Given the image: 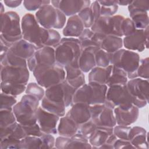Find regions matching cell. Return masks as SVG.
<instances>
[{
  "label": "cell",
  "mask_w": 149,
  "mask_h": 149,
  "mask_svg": "<svg viewBox=\"0 0 149 149\" xmlns=\"http://www.w3.org/2000/svg\"><path fill=\"white\" fill-rule=\"evenodd\" d=\"M21 28L24 40L38 48L51 47L55 48L61 40L60 34L54 29H47L40 25L35 16L25 14L21 20Z\"/></svg>",
  "instance_id": "obj_1"
},
{
  "label": "cell",
  "mask_w": 149,
  "mask_h": 149,
  "mask_svg": "<svg viewBox=\"0 0 149 149\" xmlns=\"http://www.w3.org/2000/svg\"><path fill=\"white\" fill-rule=\"evenodd\" d=\"M54 49L56 63L63 67L69 64H79L83 48L78 38L64 37Z\"/></svg>",
  "instance_id": "obj_2"
},
{
  "label": "cell",
  "mask_w": 149,
  "mask_h": 149,
  "mask_svg": "<svg viewBox=\"0 0 149 149\" xmlns=\"http://www.w3.org/2000/svg\"><path fill=\"white\" fill-rule=\"evenodd\" d=\"M39 101L37 98L31 95L26 94L24 95L20 101L13 107L16 121L23 126L37 123Z\"/></svg>",
  "instance_id": "obj_3"
},
{
  "label": "cell",
  "mask_w": 149,
  "mask_h": 149,
  "mask_svg": "<svg viewBox=\"0 0 149 149\" xmlns=\"http://www.w3.org/2000/svg\"><path fill=\"white\" fill-rule=\"evenodd\" d=\"M108 86L94 82L84 84L76 90L73 97V104L84 102L90 105L104 104L105 101Z\"/></svg>",
  "instance_id": "obj_4"
},
{
  "label": "cell",
  "mask_w": 149,
  "mask_h": 149,
  "mask_svg": "<svg viewBox=\"0 0 149 149\" xmlns=\"http://www.w3.org/2000/svg\"><path fill=\"white\" fill-rule=\"evenodd\" d=\"M33 73L37 83L45 88L61 83L65 80L66 76L64 67L56 62L51 65L38 66Z\"/></svg>",
  "instance_id": "obj_5"
},
{
  "label": "cell",
  "mask_w": 149,
  "mask_h": 149,
  "mask_svg": "<svg viewBox=\"0 0 149 149\" xmlns=\"http://www.w3.org/2000/svg\"><path fill=\"white\" fill-rule=\"evenodd\" d=\"M0 37L12 45L23 38L20 19L19 15L13 11L1 15Z\"/></svg>",
  "instance_id": "obj_6"
},
{
  "label": "cell",
  "mask_w": 149,
  "mask_h": 149,
  "mask_svg": "<svg viewBox=\"0 0 149 149\" xmlns=\"http://www.w3.org/2000/svg\"><path fill=\"white\" fill-rule=\"evenodd\" d=\"M140 60V56L137 52L128 49L121 48L110 53V65L123 69L129 79L137 77L136 72Z\"/></svg>",
  "instance_id": "obj_7"
},
{
  "label": "cell",
  "mask_w": 149,
  "mask_h": 149,
  "mask_svg": "<svg viewBox=\"0 0 149 149\" xmlns=\"http://www.w3.org/2000/svg\"><path fill=\"white\" fill-rule=\"evenodd\" d=\"M35 17L40 25L47 29H62L66 21L65 15L49 4L41 6L36 12Z\"/></svg>",
  "instance_id": "obj_8"
},
{
  "label": "cell",
  "mask_w": 149,
  "mask_h": 149,
  "mask_svg": "<svg viewBox=\"0 0 149 149\" xmlns=\"http://www.w3.org/2000/svg\"><path fill=\"white\" fill-rule=\"evenodd\" d=\"M125 17L117 15L112 16H100L91 27V30L101 36L112 35L119 37H123L122 23Z\"/></svg>",
  "instance_id": "obj_9"
},
{
  "label": "cell",
  "mask_w": 149,
  "mask_h": 149,
  "mask_svg": "<svg viewBox=\"0 0 149 149\" xmlns=\"http://www.w3.org/2000/svg\"><path fill=\"white\" fill-rule=\"evenodd\" d=\"M108 87L105 104L113 109L116 107L123 109H129L132 107L133 97L127 90L126 84Z\"/></svg>",
  "instance_id": "obj_10"
},
{
  "label": "cell",
  "mask_w": 149,
  "mask_h": 149,
  "mask_svg": "<svg viewBox=\"0 0 149 149\" xmlns=\"http://www.w3.org/2000/svg\"><path fill=\"white\" fill-rule=\"evenodd\" d=\"M76 90L66 80L46 89L45 97L48 100L65 105L66 107L73 105V97Z\"/></svg>",
  "instance_id": "obj_11"
},
{
  "label": "cell",
  "mask_w": 149,
  "mask_h": 149,
  "mask_svg": "<svg viewBox=\"0 0 149 149\" xmlns=\"http://www.w3.org/2000/svg\"><path fill=\"white\" fill-rule=\"evenodd\" d=\"M126 86L133 97V105L141 108L147 104L149 93L148 80L140 77L134 78L127 81Z\"/></svg>",
  "instance_id": "obj_12"
},
{
  "label": "cell",
  "mask_w": 149,
  "mask_h": 149,
  "mask_svg": "<svg viewBox=\"0 0 149 149\" xmlns=\"http://www.w3.org/2000/svg\"><path fill=\"white\" fill-rule=\"evenodd\" d=\"M90 108L91 119L97 126L113 127L116 125L113 109L104 103L90 105Z\"/></svg>",
  "instance_id": "obj_13"
},
{
  "label": "cell",
  "mask_w": 149,
  "mask_h": 149,
  "mask_svg": "<svg viewBox=\"0 0 149 149\" xmlns=\"http://www.w3.org/2000/svg\"><path fill=\"white\" fill-rule=\"evenodd\" d=\"M55 62V49L51 47H44L38 48L27 59V67L30 71L33 72L38 66L51 65Z\"/></svg>",
  "instance_id": "obj_14"
},
{
  "label": "cell",
  "mask_w": 149,
  "mask_h": 149,
  "mask_svg": "<svg viewBox=\"0 0 149 149\" xmlns=\"http://www.w3.org/2000/svg\"><path fill=\"white\" fill-rule=\"evenodd\" d=\"M123 40V45L130 51H143L148 48V26L145 29H136L132 34L125 36Z\"/></svg>",
  "instance_id": "obj_15"
},
{
  "label": "cell",
  "mask_w": 149,
  "mask_h": 149,
  "mask_svg": "<svg viewBox=\"0 0 149 149\" xmlns=\"http://www.w3.org/2000/svg\"><path fill=\"white\" fill-rule=\"evenodd\" d=\"M29 76L28 68L1 66V81L27 84Z\"/></svg>",
  "instance_id": "obj_16"
},
{
  "label": "cell",
  "mask_w": 149,
  "mask_h": 149,
  "mask_svg": "<svg viewBox=\"0 0 149 149\" xmlns=\"http://www.w3.org/2000/svg\"><path fill=\"white\" fill-rule=\"evenodd\" d=\"M37 116V123L42 133L51 134L58 133L56 126L59 116L45 110L41 107L38 108Z\"/></svg>",
  "instance_id": "obj_17"
},
{
  "label": "cell",
  "mask_w": 149,
  "mask_h": 149,
  "mask_svg": "<svg viewBox=\"0 0 149 149\" xmlns=\"http://www.w3.org/2000/svg\"><path fill=\"white\" fill-rule=\"evenodd\" d=\"M52 5L60 10L65 16H72L76 15L84 8L90 6V1L81 0H64L51 1Z\"/></svg>",
  "instance_id": "obj_18"
},
{
  "label": "cell",
  "mask_w": 149,
  "mask_h": 149,
  "mask_svg": "<svg viewBox=\"0 0 149 149\" xmlns=\"http://www.w3.org/2000/svg\"><path fill=\"white\" fill-rule=\"evenodd\" d=\"M90 105L84 102H76L72 105L66 115L72 119L79 126L91 119Z\"/></svg>",
  "instance_id": "obj_19"
},
{
  "label": "cell",
  "mask_w": 149,
  "mask_h": 149,
  "mask_svg": "<svg viewBox=\"0 0 149 149\" xmlns=\"http://www.w3.org/2000/svg\"><path fill=\"white\" fill-rule=\"evenodd\" d=\"M113 112L117 125L129 126L138 119L139 109L134 105L129 109H123L116 107L113 109Z\"/></svg>",
  "instance_id": "obj_20"
},
{
  "label": "cell",
  "mask_w": 149,
  "mask_h": 149,
  "mask_svg": "<svg viewBox=\"0 0 149 149\" xmlns=\"http://www.w3.org/2000/svg\"><path fill=\"white\" fill-rule=\"evenodd\" d=\"M38 49L34 44L24 39H21L13 44L9 50L15 55L27 61Z\"/></svg>",
  "instance_id": "obj_21"
},
{
  "label": "cell",
  "mask_w": 149,
  "mask_h": 149,
  "mask_svg": "<svg viewBox=\"0 0 149 149\" xmlns=\"http://www.w3.org/2000/svg\"><path fill=\"white\" fill-rule=\"evenodd\" d=\"M98 48L91 47L83 49L79 59V65L83 73H87L96 66L95 53Z\"/></svg>",
  "instance_id": "obj_22"
},
{
  "label": "cell",
  "mask_w": 149,
  "mask_h": 149,
  "mask_svg": "<svg viewBox=\"0 0 149 149\" xmlns=\"http://www.w3.org/2000/svg\"><path fill=\"white\" fill-rule=\"evenodd\" d=\"M148 133L143 127H131L129 133V140L135 148H148Z\"/></svg>",
  "instance_id": "obj_23"
},
{
  "label": "cell",
  "mask_w": 149,
  "mask_h": 149,
  "mask_svg": "<svg viewBox=\"0 0 149 149\" xmlns=\"http://www.w3.org/2000/svg\"><path fill=\"white\" fill-rule=\"evenodd\" d=\"M81 20L77 15L70 16L63 29V35L66 37H79L84 29Z\"/></svg>",
  "instance_id": "obj_24"
},
{
  "label": "cell",
  "mask_w": 149,
  "mask_h": 149,
  "mask_svg": "<svg viewBox=\"0 0 149 149\" xmlns=\"http://www.w3.org/2000/svg\"><path fill=\"white\" fill-rule=\"evenodd\" d=\"M27 135L23 125L17 121L4 127H0V140L9 138L21 140Z\"/></svg>",
  "instance_id": "obj_25"
},
{
  "label": "cell",
  "mask_w": 149,
  "mask_h": 149,
  "mask_svg": "<svg viewBox=\"0 0 149 149\" xmlns=\"http://www.w3.org/2000/svg\"><path fill=\"white\" fill-rule=\"evenodd\" d=\"M113 127L97 126L92 136L88 139V142L92 148H99L107 141L108 137L113 134Z\"/></svg>",
  "instance_id": "obj_26"
},
{
  "label": "cell",
  "mask_w": 149,
  "mask_h": 149,
  "mask_svg": "<svg viewBox=\"0 0 149 149\" xmlns=\"http://www.w3.org/2000/svg\"><path fill=\"white\" fill-rule=\"evenodd\" d=\"M78 129L79 125L72 119L66 115L59 119L57 132L61 136L71 137L77 132Z\"/></svg>",
  "instance_id": "obj_27"
},
{
  "label": "cell",
  "mask_w": 149,
  "mask_h": 149,
  "mask_svg": "<svg viewBox=\"0 0 149 149\" xmlns=\"http://www.w3.org/2000/svg\"><path fill=\"white\" fill-rule=\"evenodd\" d=\"M104 37H105L94 33L90 29H84L78 39L84 49L91 47L100 48L101 42Z\"/></svg>",
  "instance_id": "obj_28"
},
{
  "label": "cell",
  "mask_w": 149,
  "mask_h": 149,
  "mask_svg": "<svg viewBox=\"0 0 149 149\" xmlns=\"http://www.w3.org/2000/svg\"><path fill=\"white\" fill-rule=\"evenodd\" d=\"M112 65L102 68L95 66L90 71L88 76L89 82H94L100 84H105L111 74Z\"/></svg>",
  "instance_id": "obj_29"
},
{
  "label": "cell",
  "mask_w": 149,
  "mask_h": 149,
  "mask_svg": "<svg viewBox=\"0 0 149 149\" xmlns=\"http://www.w3.org/2000/svg\"><path fill=\"white\" fill-rule=\"evenodd\" d=\"M122 46L123 40L121 37L109 35L102 40L100 48L108 53H113L121 49Z\"/></svg>",
  "instance_id": "obj_30"
},
{
  "label": "cell",
  "mask_w": 149,
  "mask_h": 149,
  "mask_svg": "<svg viewBox=\"0 0 149 149\" xmlns=\"http://www.w3.org/2000/svg\"><path fill=\"white\" fill-rule=\"evenodd\" d=\"M130 19L137 29H145L148 26V16L147 11L128 8Z\"/></svg>",
  "instance_id": "obj_31"
},
{
  "label": "cell",
  "mask_w": 149,
  "mask_h": 149,
  "mask_svg": "<svg viewBox=\"0 0 149 149\" xmlns=\"http://www.w3.org/2000/svg\"><path fill=\"white\" fill-rule=\"evenodd\" d=\"M127 76L123 69L112 65L111 74L106 83L108 87L113 85H124L127 82Z\"/></svg>",
  "instance_id": "obj_32"
},
{
  "label": "cell",
  "mask_w": 149,
  "mask_h": 149,
  "mask_svg": "<svg viewBox=\"0 0 149 149\" xmlns=\"http://www.w3.org/2000/svg\"><path fill=\"white\" fill-rule=\"evenodd\" d=\"M41 107L45 110L62 117L65 114V105L52 101L45 96L41 100Z\"/></svg>",
  "instance_id": "obj_33"
},
{
  "label": "cell",
  "mask_w": 149,
  "mask_h": 149,
  "mask_svg": "<svg viewBox=\"0 0 149 149\" xmlns=\"http://www.w3.org/2000/svg\"><path fill=\"white\" fill-rule=\"evenodd\" d=\"M27 84L15 83L8 81H1V92L12 96H17L23 93L26 88Z\"/></svg>",
  "instance_id": "obj_34"
},
{
  "label": "cell",
  "mask_w": 149,
  "mask_h": 149,
  "mask_svg": "<svg viewBox=\"0 0 149 149\" xmlns=\"http://www.w3.org/2000/svg\"><path fill=\"white\" fill-rule=\"evenodd\" d=\"M1 66H12L15 67L28 68L27 60L15 55L9 49L5 56L2 60H1Z\"/></svg>",
  "instance_id": "obj_35"
},
{
  "label": "cell",
  "mask_w": 149,
  "mask_h": 149,
  "mask_svg": "<svg viewBox=\"0 0 149 149\" xmlns=\"http://www.w3.org/2000/svg\"><path fill=\"white\" fill-rule=\"evenodd\" d=\"M67 148H92L88 139L81 134L77 132L70 138Z\"/></svg>",
  "instance_id": "obj_36"
},
{
  "label": "cell",
  "mask_w": 149,
  "mask_h": 149,
  "mask_svg": "<svg viewBox=\"0 0 149 149\" xmlns=\"http://www.w3.org/2000/svg\"><path fill=\"white\" fill-rule=\"evenodd\" d=\"M100 5L101 16H112L118 9L116 1H98Z\"/></svg>",
  "instance_id": "obj_37"
},
{
  "label": "cell",
  "mask_w": 149,
  "mask_h": 149,
  "mask_svg": "<svg viewBox=\"0 0 149 149\" xmlns=\"http://www.w3.org/2000/svg\"><path fill=\"white\" fill-rule=\"evenodd\" d=\"M77 15L81 20L86 29L91 28L95 22V17L90 6L83 8Z\"/></svg>",
  "instance_id": "obj_38"
},
{
  "label": "cell",
  "mask_w": 149,
  "mask_h": 149,
  "mask_svg": "<svg viewBox=\"0 0 149 149\" xmlns=\"http://www.w3.org/2000/svg\"><path fill=\"white\" fill-rule=\"evenodd\" d=\"M42 145L40 137L28 136L20 140V148H41Z\"/></svg>",
  "instance_id": "obj_39"
},
{
  "label": "cell",
  "mask_w": 149,
  "mask_h": 149,
  "mask_svg": "<svg viewBox=\"0 0 149 149\" xmlns=\"http://www.w3.org/2000/svg\"><path fill=\"white\" fill-rule=\"evenodd\" d=\"M95 60L97 66L107 67L110 65V53L100 48L95 53Z\"/></svg>",
  "instance_id": "obj_40"
},
{
  "label": "cell",
  "mask_w": 149,
  "mask_h": 149,
  "mask_svg": "<svg viewBox=\"0 0 149 149\" xmlns=\"http://www.w3.org/2000/svg\"><path fill=\"white\" fill-rule=\"evenodd\" d=\"M25 92L26 94L31 95L37 98L39 101H41L45 95V91L42 87L36 83H29L26 86Z\"/></svg>",
  "instance_id": "obj_41"
},
{
  "label": "cell",
  "mask_w": 149,
  "mask_h": 149,
  "mask_svg": "<svg viewBox=\"0 0 149 149\" xmlns=\"http://www.w3.org/2000/svg\"><path fill=\"white\" fill-rule=\"evenodd\" d=\"M16 121V116L13 110L1 109L0 127H6Z\"/></svg>",
  "instance_id": "obj_42"
},
{
  "label": "cell",
  "mask_w": 149,
  "mask_h": 149,
  "mask_svg": "<svg viewBox=\"0 0 149 149\" xmlns=\"http://www.w3.org/2000/svg\"><path fill=\"white\" fill-rule=\"evenodd\" d=\"M96 127V125L90 119L87 122L79 126L77 132L83 135L87 139H89L92 136Z\"/></svg>",
  "instance_id": "obj_43"
},
{
  "label": "cell",
  "mask_w": 149,
  "mask_h": 149,
  "mask_svg": "<svg viewBox=\"0 0 149 149\" xmlns=\"http://www.w3.org/2000/svg\"><path fill=\"white\" fill-rule=\"evenodd\" d=\"M136 77L148 80L149 59L148 57L140 60L139 66L136 72Z\"/></svg>",
  "instance_id": "obj_44"
},
{
  "label": "cell",
  "mask_w": 149,
  "mask_h": 149,
  "mask_svg": "<svg viewBox=\"0 0 149 149\" xmlns=\"http://www.w3.org/2000/svg\"><path fill=\"white\" fill-rule=\"evenodd\" d=\"M17 103L15 96L6 94L1 92V109L13 110V106Z\"/></svg>",
  "instance_id": "obj_45"
},
{
  "label": "cell",
  "mask_w": 149,
  "mask_h": 149,
  "mask_svg": "<svg viewBox=\"0 0 149 149\" xmlns=\"http://www.w3.org/2000/svg\"><path fill=\"white\" fill-rule=\"evenodd\" d=\"M24 8L30 11L39 9L41 6L45 5H49L51 3L50 1L46 0H26L23 1Z\"/></svg>",
  "instance_id": "obj_46"
},
{
  "label": "cell",
  "mask_w": 149,
  "mask_h": 149,
  "mask_svg": "<svg viewBox=\"0 0 149 149\" xmlns=\"http://www.w3.org/2000/svg\"><path fill=\"white\" fill-rule=\"evenodd\" d=\"M131 129L129 126L118 125L115 126L113 129V133L118 139L129 140V133Z\"/></svg>",
  "instance_id": "obj_47"
},
{
  "label": "cell",
  "mask_w": 149,
  "mask_h": 149,
  "mask_svg": "<svg viewBox=\"0 0 149 149\" xmlns=\"http://www.w3.org/2000/svg\"><path fill=\"white\" fill-rule=\"evenodd\" d=\"M1 149L20 148V140L6 138L0 140Z\"/></svg>",
  "instance_id": "obj_48"
},
{
  "label": "cell",
  "mask_w": 149,
  "mask_h": 149,
  "mask_svg": "<svg viewBox=\"0 0 149 149\" xmlns=\"http://www.w3.org/2000/svg\"><path fill=\"white\" fill-rule=\"evenodd\" d=\"M136 27L133 21L129 17H125L122 23V30L123 36H127L132 34L136 30Z\"/></svg>",
  "instance_id": "obj_49"
},
{
  "label": "cell",
  "mask_w": 149,
  "mask_h": 149,
  "mask_svg": "<svg viewBox=\"0 0 149 149\" xmlns=\"http://www.w3.org/2000/svg\"><path fill=\"white\" fill-rule=\"evenodd\" d=\"M42 141L41 148H55V139L51 134L43 133L40 136Z\"/></svg>",
  "instance_id": "obj_50"
},
{
  "label": "cell",
  "mask_w": 149,
  "mask_h": 149,
  "mask_svg": "<svg viewBox=\"0 0 149 149\" xmlns=\"http://www.w3.org/2000/svg\"><path fill=\"white\" fill-rule=\"evenodd\" d=\"M23 126L27 136H33L40 137L43 133L41 130L40 127L37 123L34 125H29V126L23 125Z\"/></svg>",
  "instance_id": "obj_51"
},
{
  "label": "cell",
  "mask_w": 149,
  "mask_h": 149,
  "mask_svg": "<svg viewBox=\"0 0 149 149\" xmlns=\"http://www.w3.org/2000/svg\"><path fill=\"white\" fill-rule=\"evenodd\" d=\"M127 8L147 12L149 9V1L143 0L132 1V2L128 5Z\"/></svg>",
  "instance_id": "obj_52"
},
{
  "label": "cell",
  "mask_w": 149,
  "mask_h": 149,
  "mask_svg": "<svg viewBox=\"0 0 149 149\" xmlns=\"http://www.w3.org/2000/svg\"><path fill=\"white\" fill-rule=\"evenodd\" d=\"M70 137H67L61 136L57 137L55 140V148L59 149L67 148V146L70 140Z\"/></svg>",
  "instance_id": "obj_53"
},
{
  "label": "cell",
  "mask_w": 149,
  "mask_h": 149,
  "mask_svg": "<svg viewBox=\"0 0 149 149\" xmlns=\"http://www.w3.org/2000/svg\"><path fill=\"white\" fill-rule=\"evenodd\" d=\"M135 148L129 140L117 139L113 144V148Z\"/></svg>",
  "instance_id": "obj_54"
},
{
  "label": "cell",
  "mask_w": 149,
  "mask_h": 149,
  "mask_svg": "<svg viewBox=\"0 0 149 149\" xmlns=\"http://www.w3.org/2000/svg\"><path fill=\"white\" fill-rule=\"evenodd\" d=\"M4 3L6 6L10 7V8H16L19 6L22 2V1H9V0H5L3 1Z\"/></svg>",
  "instance_id": "obj_55"
},
{
  "label": "cell",
  "mask_w": 149,
  "mask_h": 149,
  "mask_svg": "<svg viewBox=\"0 0 149 149\" xmlns=\"http://www.w3.org/2000/svg\"><path fill=\"white\" fill-rule=\"evenodd\" d=\"M132 1H127V0H122V1H116L118 5H120L122 6L129 5Z\"/></svg>",
  "instance_id": "obj_56"
},
{
  "label": "cell",
  "mask_w": 149,
  "mask_h": 149,
  "mask_svg": "<svg viewBox=\"0 0 149 149\" xmlns=\"http://www.w3.org/2000/svg\"><path fill=\"white\" fill-rule=\"evenodd\" d=\"M1 14H3V4L2 3V2H1Z\"/></svg>",
  "instance_id": "obj_57"
}]
</instances>
